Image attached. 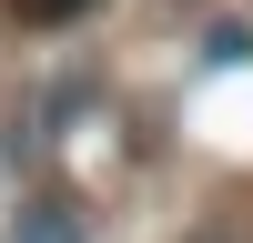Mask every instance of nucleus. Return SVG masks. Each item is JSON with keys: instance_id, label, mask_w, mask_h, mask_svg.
<instances>
[{"instance_id": "f03ea898", "label": "nucleus", "mask_w": 253, "mask_h": 243, "mask_svg": "<svg viewBox=\"0 0 253 243\" xmlns=\"http://www.w3.org/2000/svg\"><path fill=\"white\" fill-rule=\"evenodd\" d=\"M91 0H10V20H31V31H61V20H81Z\"/></svg>"}, {"instance_id": "f257e3e1", "label": "nucleus", "mask_w": 253, "mask_h": 243, "mask_svg": "<svg viewBox=\"0 0 253 243\" xmlns=\"http://www.w3.org/2000/svg\"><path fill=\"white\" fill-rule=\"evenodd\" d=\"M182 243H253V213H233V202H223V213H203Z\"/></svg>"}]
</instances>
